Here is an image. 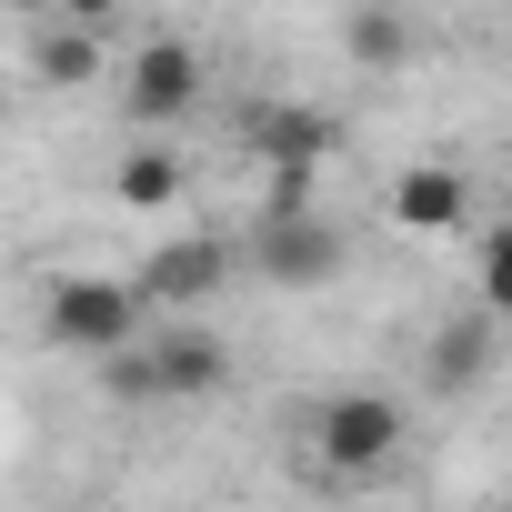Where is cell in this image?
<instances>
[{
	"label": "cell",
	"instance_id": "15",
	"mask_svg": "<svg viewBox=\"0 0 512 512\" xmlns=\"http://www.w3.org/2000/svg\"><path fill=\"white\" fill-rule=\"evenodd\" d=\"M0 11H31V21H41V11H51V0H0Z\"/></svg>",
	"mask_w": 512,
	"mask_h": 512
},
{
	"label": "cell",
	"instance_id": "1",
	"mask_svg": "<svg viewBox=\"0 0 512 512\" xmlns=\"http://www.w3.org/2000/svg\"><path fill=\"white\" fill-rule=\"evenodd\" d=\"M251 262H262L272 292H322L342 272V231L312 211V201H272L262 221H251Z\"/></svg>",
	"mask_w": 512,
	"mask_h": 512
},
{
	"label": "cell",
	"instance_id": "7",
	"mask_svg": "<svg viewBox=\"0 0 512 512\" xmlns=\"http://www.w3.org/2000/svg\"><path fill=\"white\" fill-rule=\"evenodd\" d=\"M151 352V382H161V402H201V392H221L231 382V352H221V332H201V322H171L161 342H141Z\"/></svg>",
	"mask_w": 512,
	"mask_h": 512
},
{
	"label": "cell",
	"instance_id": "4",
	"mask_svg": "<svg viewBox=\"0 0 512 512\" xmlns=\"http://www.w3.org/2000/svg\"><path fill=\"white\" fill-rule=\"evenodd\" d=\"M121 101H131V121H141V131L191 121V101H201V61H191V41H141V51H131V71H121Z\"/></svg>",
	"mask_w": 512,
	"mask_h": 512
},
{
	"label": "cell",
	"instance_id": "12",
	"mask_svg": "<svg viewBox=\"0 0 512 512\" xmlns=\"http://www.w3.org/2000/svg\"><path fill=\"white\" fill-rule=\"evenodd\" d=\"M342 51H352L362 71H402V61H412V21L392 11V0H362V11L342 21Z\"/></svg>",
	"mask_w": 512,
	"mask_h": 512
},
{
	"label": "cell",
	"instance_id": "3",
	"mask_svg": "<svg viewBox=\"0 0 512 512\" xmlns=\"http://www.w3.org/2000/svg\"><path fill=\"white\" fill-rule=\"evenodd\" d=\"M392 452H402V412H392L382 392L322 402V422H312V462H322V472H382Z\"/></svg>",
	"mask_w": 512,
	"mask_h": 512
},
{
	"label": "cell",
	"instance_id": "13",
	"mask_svg": "<svg viewBox=\"0 0 512 512\" xmlns=\"http://www.w3.org/2000/svg\"><path fill=\"white\" fill-rule=\"evenodd\" d=\"M91 362H101V392H111V402H131V412H141V402H161V382H151V352H141V332H131V342H111V352H91Z\"/></svg>",
	"mask_w": 512,
	"mask_h": 512
},
{
	"label": "cell",
	"instance_id": "14",
	"mask_svg": "<svg viewBox=\"0 0 512 512\" xmlns=\"http://www.w3.org/2000/svg\"><path fill=\"white\" fill-rule=\"evenodd\" d=\"M51 11H61V21H91V31H111V11H121V0H51Z\"/></svg>",
	"mask_w": 512,
	"mask_h": 512
},
{
	"label": "cell",
	"instance_id": "6",
	"mask_svg": "<svg viewBox=\"0 0 512 512\" xmlns=\"http://www.w3.org/2000/svg\"><path fill=\"white\" fill-rule=\"evenodd\" d=\"M241 141L262 151L272 171H312V161H322V151L342 141V121H332L322 101H262V111L241 121Z\"/></svg>",
	"mask_w": 512,
	"mask_h": 512
},
{
	"label": "cell",
	"instance_id": "11",
	"mask_svg": "<svg viewBox=\"0 0 512 512\" xmlns=\"http://www.w3.org/2000/svg\"><path fill=\"white\" fill-rule=\"evenodd\" d=\"M101 61H111V51H101V31H91V21H61V31H41V41H31V71H41L51 91L101 81Z\"/></svg>",
	"mask_w": 512,
	"mask_h": 512
},
{
	"label": "cell",
	"instance_id": "9",
	"mask_svg": "<svg viewBox=\"0 0 512 512\" xmlns=\"http://www.w3.org/2000/svg\"><path fill=\"white\" fill-rule=\"evenodd\" d=\"M392 221L442 241V231H462V221H472V181H462V171H442V161H422V171H402V181H392Z\"/></svg>",
	"mask_w": 512,
	"mask_h": 512
},
{
	"label": "cell",
	"instance_id": "10",
	"mask_svg": "<svg viewBox=\"0 0 512 512\" xmlns=\"http://www.w3.org/2000/svg\"><path fill=\"white\" fill-rule=\"evenodd\" d=\"M181 181H191V171H181V151H161V141H141V151L111 161V201H121V211H171Z\"/></svg>",
	"mask_w": 512,
	"mask_h": 512
},
{
	"label": "cell",
	"instance_id": "5",
	"mask_svg": "<svg viewBox=\"0 0 512 512\" xmlns=\"http://www.w3.org/2000/svg\"><path fill=\"white\" fill-rule=\"evenodd\" d=\"M231 282V241H211V231H191V241H161L151 262H141V302H171V312H191V302H211Z\"/></svg>",
	"mask_w": 512,
	"mask_h": 512
},
{
	"label": "cell",
	"instance_id": "8",
	"mask_svg": "<svg viewBox=\"0 0 512 512\" xmlns=\"http://www.w3.org/2000/svg\"><path fill=\"white\" fill-rule=\"evenodd\" d=\"M492 352H502V322L472 302L462 322H442V332H432L422 372H432V392H472V382H492Z\"/></svg>",
	"mask_w": 512,
	"mask_h": 512
},
{
	"label": "cell",
	"instance_id": "2",
	"mask_svg": "<svg viewBox=\"0 0 512 512\" xmlns=\"http://www.w3.org/2000/svg\"><path fill=\"white\" fill-rule=\"evenodd\" d=\"M41 332H51L61 352H111V342L141 332V292H131V282H101V272H71V282H51Z\"/></svg>",
	"mask_w": 512,
	"mask_h": 512
}]
</instances>
